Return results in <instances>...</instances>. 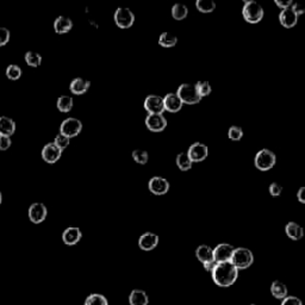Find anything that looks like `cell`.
I'll return each instance as SVG.
<instances>
[{"mask_svg": "<svg viewBox=\"0 0 305 305\" xmlns=\"http://www.w3.org/2000/svg\"><path fill=\"white\" fill-rule=\"evenodd\" d=\"M212 280L221 287L234 285L238 278V269L230 261L216 263L211 272Z\"/></svg>", "mask_w": 305, "mask_h": 305, "instance_id": "cell-1", "label": "cell"}, {"mask_svg": "<svg viewBox=\"0 0 305 305\" xmlns=\"http://www.w3.org/2000/svg\"><path fill=\"white\" fill-rule=\"evenodd\" d=\"M254 261V255L252 250H249L248 248H235L233 255H231L230 262L236 267L237 269H246L248 267L252 266Z\"/></svg>", "mask_w": 305, "mask_h": 305, "instance_id": "cell-2", "label": "cell"}, {"mask_svg": "<svg viewBox=\"0 0 305 305\" xmlns=\"http://www.w3.org/2000/svg\"><path fill=\"white\" fill-rule=\"evenodd\" d=\"M242 15L244 21L250 24H256L261 22L263 18V9L260 4H257L254 0H249L246 2L242 9Z\"/></svg>", "mask_w": 305, "mask_h": 305, "instance_id": "cell-3", "label": "cell"}, {"mask_svg": "<svg viewBox=\"0 0 305 305\" xmlns=\"http://www.w3.org/2000/svg\"><path fill=\"white\" fill-rule=\"evenodd\" d=\"M275 162V154L272 150H269V149H261L260 151H257L255 158H254V165H255V167L262 172L269 171L271 168L274 167Z\"/></svg>", "mask_w": 305, "mask_h": 305, "instance_id": "cell-4", "label": "cell"}, {"mask_svg": "<svg viewBox=\"0 0 305 305\" xmlns=\"http://www.w3.org/2000/svg\"><path fill=\"white\" fill-rule=\"evenodd\" d=\"M177 95L183 101V104L195 105L198 104L202 98L199 97L198 92L196 90V86L192 84H181L178 88Z\"/></svg>", "mask_w": 305, "mask_h": 305, "instance_id": "cell-5", "label": "cell"}, {"mask_svg": "<svg viewBox=\"0 0 305 305\" xmlns=\"http://www.w3.org/2000/svg\"><path fill=\"white\" fill-rule=\"evenodd\" d=\"M114 23L120 29H129L135 23V15L128 8H118L113 16Z\"/></svg>", "mask_w": 305, "mask_h": 305, "instance_id": "cell-6", "label": "cell"}, {"mask_svg": "<svg viewBox=\"0 0 305 305\" xmlns=\"http://www.w3.org/2000/svg\"><path fill=\"white\" fill-rule=\"evenodd\" d=\"M82 130V123L80 119L74 118V117H69L63 120L60 126V133L65 135L66 137L72 138L78 136Z\"/></svg>", "mask_w": 305, "mask_h": 305, "instance_id": "cell-7", "label": "cell"}, {"mask_svg": "<svg viewBox=\"0 0 305 305\" xmlns=\"http://www.w3.org/2000/svg\"><path fill=\"white\" fill-rule=\"evenodd\" d=\"M144 109L149 114H162L165 112V105L162 97L157 94L148 95L144 99Z\"/></svg>", "mask_w": 305, "mask_h": 305, "instance_id": "cell-8", "label": "cell"}, {"mask_svg": "<svg viewBox=\"0 0 305 305\" xmlns=\"http://www.w3.org/2000/svg\"><path fill=\"white\" fill-rule=\"evenodd\" d=\"M29 219L35 224L42 223L44 219L47 218L48 209L43 203H34L29 208Z\"/></svg>", "mask_w": 305, "mask_h": 305, "instance_id": "cell-9", "label": "cell"}, {"mask_svg": "<svg viewBox=\"0 0 305 305\" xmlns=\"http://www.w3.org/2000/svg\"><path fill=\"white\" fill-rule=\"evenodd\" d=\"M186 154L189 155V158L192 162H202L208 158L209 148L208 145L203 144V143L196 142L193 143V144H191V147L189 148Z\"/></svg>", "mask_w": 305, "mask_h": 305, "instance_id": "cell-10", "label": "cell"}, {"mask_svg": "<svg viewBox=\"0 0 305 305\" xmlns=\"http://www.w3.org/2000/svg\"><path fill=\"white\" fill-rule=\"evenodd\" d=\"M235 248L229 243H219L214 248V260L216 263L230 261Z\"/></svg>", "mask_w": 305, "mask_h": 305, "instance_id": "cell-11", "label": "cell"}, {"mask_svg": "<svg viewBox=\"0 0 305 305\" xmlns=\"http://www.w3.org/2000/svg\"><path fill=\"white\" fill-rule=\"evenodd\" d=\"M148 187L152 195L162 196L166 195L168 191H170V183H168L167 179H165L162 177H152L149 180Z\"/></svg>", "mask_w": 305, "mask_h": 305, "instance_id": "cell-12", "label": "cell"}, {"mask_svg": "<svg viewBox=\"0 0 305 305\" xmlns=\"http://www.w3.org/2000/svg\"><path fill=\"white\" fill-rule=\"evenodd\" d=\"M145 125L152 132H160L166 129L167 119L164 114H148L145 118Z\"/></svg>", "mask_w": 305, "mask_h": 305, "instance_id": "cell-13", "label": "cell"}, {"mask_svg": "<svg viewBox=\"0 0 305 305\" xmlns=\"http://www.w3.org/2000/svg\"><path fill=\"white\" fill-rule=\"evenodd\" d=\"M62 150H60L53 142L47 143L42 149V159L47 164H55L60 160Z\"/></svg>", "mask_w": 305, "mask_h": 305, "instance_id": "cell-14", "label": "cell"}, {"mask_svg": "<svg viewBox=\"0 0 305 305\" xmlns=\"http://www.w3.org/2000/svg\"><path fill=\"white\" fill-rule=\"evenodd\" d=\"M158 244L159 236L157 234L150 233V231L141 235L138 238V247L141 248L142 250H144V252H150V250L155 249Z\"/></svg>", "mask_w": 305, "mask_h": 305, "instance_id": "cell-15", "label": "cell"}, {"mask_svg": "<svg viewBox=\"0 0 305 305\" xmlns=\"http://www.w3.org/2000/svg\"><path fill=\"white\" fill-rule=\"evenodd\" d=\"M82 233L79 228L76 227H69L65 229L62 233V241L67 246H74L81 240Z\"/></svg>", "mask_w": 305, "mask_h": 305, "instance_id": "cell-16", "label": "cell"}, {"mask_svg": "<svg viewBox=\"0 0 305 305\" xmlns=\"http://www.w3.org/2000/svg\"><path fill=\"white\" fill-rule=\"evenodd\" d=\"M162 99H164L165 111H168V112H178L184 105L177 93H167Z\"/></svg>", "mask_w": 305, "mask_h": 305, "instance_id": "cell-17", "label": "cell"}, {"mask_svg": "<svg viewBox=\"0 0 305 305\" xmlns=\"http://www.w3.org/2000/svg\"><path fill=\"white\" fill-rule=\"evenodd\" d=\"M279 21H280V24L282 27L286 29H291L297 25L298 22V16L294 14L293 10L291 8L281 10L280 15H279Z\"/></svg>", "mask_w": 305, "mask_h": 305, "instance_id": "cell-18", "label": "cell"}, {"mask_svg": "<svg viewBox=\"0 0 305 305\" xmlns=\"http://www.w3.org/2000/svg\"><path fill=\"white\" fill-rule=\"evenodd\" d=\"M196 256L203 265H206V263L210 262H215L214 250H212V248L208 246V244H200L196 250Z\"/></svg>", "mask_w": 305, "mask_h": 305, "instance_id": "cell-19", "label": "cell"}, {"mask_svg": "<svg viewBox=\"0 0 305 305\" xmlns=\"http://www.w3.org/2000/svg\"><path fill=\"white\" fill-rule=\"evenodd\" d=\"M73 22L71 18L66 17V16H59L54 22V30L56 34H67L72 30Z\"/></svg>", "mask_w": 305, "mask_h": 305, "instance_id": "cell-20", "label": "cell"}, {"mask_svg": "<svg viewBox=\"0 0 305 305\" xmlns=\"http://www.w3.org/2000/svg\"><path fill=\"white\" fill-rule=\"evenodd\" d=\"M16 131V122L10 117L0 116V136L11 137Z\"/></svg>", "mask_w": 305, "mask_h": 305, "instance_id": "cell-21", "label": "cell"}, {"mask_svg": "<svg viewBox=\"0 0 305 305\" xmlns=\"http://www.w3.org/2000/svg\"><path fill=\"white\" fill-rule=\"evenodd\" d=\"M90 86L91 82L88 80H85V79L82 78H76L71 82V85H69V90H71L73 94L81 95L90 90Z\"/></svg>", "mask_w": 305, "mask_h": 305, "instance_id": "cell-22", "label": "cell"}, {"mask_svg": "<svg viewBox=\"0 0 305 305\" xmlns=\"http://www.w3.org/2000/svg\"><path fill=\"white\" fill-rule=\"evenodd\" d=\"M285 233L291 240L298 241L304 236V229L295 222H288L285 227Z\"/></svg>", "mask_w": 305, "mask_h": 305, "instance_id": "cell-23", "label": "cell"}, {"mask_svg": "<svg viewBox=\"0 0 305 305\" xmlns=\"http://www.w3.org/2000/svg\"><path fill=\"white\" fill-rule=\"evenodd\" d=\"M149 297L143 290H132L129 295L130 305H148Z\"/></svg>", "mask_w": 305, "mask_h": 305, "instance_id": "cell-24", "label": "cell"}, {"mask_svg": "<svg viewBox=\"0 0 305 305\" xmlns=\"http://www.w3.org/2000/svg\"><path fill=\"white\" fill-rule=\"evenodd\" d=\"M287 287L284 282L275 280L272 282L271 285V293L276 299H284L285 297H287Z\"/></svg>", "mask_w": 305, "mask_h": 305, "instance_id": "cell-25", "label": "cell"}, {"mask_svg": "<svg viewBox=\"0 0 305 305\" xmlns=\"http://www.w3.org/2000/svg\"><path fill=\"white\" fill-rule=\"evenodd\" d=\"M73 105H74V101L69 95H61L56 101L57 109L61 112H69L73 109Z\"/></svg>", "mask_w": 305, "mask_h": 305, "instance_id": "cell-26", "label": "cell"}, {"mask_svg": "<svg viewBox=\"0 0 305 305\" xmlns=\"http://www.w3.org/2000/svg\"><path fill=\"white\" fill-rule=\"evenodd\" d=\"M187 15H189V9L186 5L178 3L172 8V17L176 21H183L187 17Z\"/></svg>", "mask_w": 305, "mask_h": 305, "instance_id": "cell-27", "label": "cell"}, {"mask_svg": "<svg viewBox=\"0 0 305 305\" xmlns=\"http://www.w3.org/2000/svg\"><path fill=\"white\" fill-rule=\"evenodd\" d=\"M176 162H177L178 168L184 172L190 171L191 168H192V165H193V162L191 161V159L189 158V155H187L186 152H180V154H178Z\"/></svg>", "mask_w": 305, "mask_h": 305, "instance_id": "cell-28", "label": "cell"}, {"mask_svg": "<svg viewBox=\"0 0 305 305\" xmlns=\"http://www.w3.org/2000/svg\"><path fill=\"white\" fill-rule=\"evenodd\" d=\"M178 42V38L176 35L171 33H164L159 37V44L164 48H172L174 47Z\"/></svg>", "mask_w": 305, "mask_h": 305, "instance_id": "cell-29", "label": "cell"}, {"mask_svg": "<svg viewBox=\"0 0 305 305\" xmlns=\"http://www.w3.org/2000/svg\"><path fill=\"white\" fill-rule=\"evenodd\" d=\"M196 6L202 14H211L216 10V4L212 0H197Z\"/></svg>", "mask_w": 305, "mask_h": 305, "instance_id": "cell-30", "label": "cell"}, {"mask_svg": "<svg viewBox=\"0 0 305 305\" xmlns=\"http://www.w3.org/2000/svg\"><path fill=\"white\" fill-rule=\"evenodd\" d=\"M84 305H109L107 298L100 293H92L85 299Z\"/></svg>", "mask_w": 305, "mask_h": 305, "instance_id": "cell-31", "label": "cell"}, {"mask_svg": "<svg viewBox=\"0 0 305 305\" xmlns=\"http://www.w3.org/2000/svg\"><path fill=\"white\" fill-rule=\"evenodd\" d=\"M25 62H27L28 66L37 68L42 63V56L36 52H28L25 54Z\"/></svg>", "mask_w": 305, "mask_h": 305, "instance_id": "cell-32", "label": "cell"}, {"mask_svg": "<svg viewBox=\"0 0 305 305\" xmlns=\"http://www.w3.org/2000/svg\"><path fill=\"white\" fill-rule=\"evenodd\" d=\"M5 74L10 80H18L22 76V68L18 65H9L6 67Z\"/></svg>", "mask_w": 305, "mask_h": 305, "instance_id": "cell-33", "label": "cell"}, {"mask_svg": "<svg viewBox=\"0 0 305 305\" xmlns=\"http://www.w3.org/2000/svg\"><path fill=\"white\" fill-rule=\"evenodd\" d=\"M195 86L200 98L208 97V95H210V93L212 92L211 85H210V82L208 81H198Z\"/></svg>", "mask_w": 305, "mask_h": 305, "instance_id": "cell-34", "label": "cell"}, {"mask_svg": "<svg viewBox=\"0 0 305 305\" xmlns=\"http://www.w3.org/2000/svg\"><path fill=\"white\" fill-rule=\"evenodd\" d=\"M132 159L133 161L137 162L138 165H145L148 162L149 155L148 152L145 150H143V149H135V150L132 151Z\"/></svg>", "mask_w": 305, "mask_h": 305, "instance_id": "cell-35", "label": "cell"}, {"mask_svg": "<svg viewBox=\"0 0 305 305\" xmlns=\"http://www.w3.org/2000/svg\"><path fill=\"white\" fill-rule=\"evenodd\" d=\"M228 137L230 139H233V141H240V139L243 137L242 128H240V126H237V125L230 126L228 130Z\"/></svg>", "mask_w": 305, "mask_h": 305, "instance_id": "cell-36", "label": "cell"}, {"mask_svg": "<svg viewBox=\"0 0 305 305\" xmlns=\"http://www.w3.org/2000/svg\"><path fill=\"white\" fill-rule=\"evenodd\" d=\"M69 142H71V138L66 137V136L62 135V133H59V135L55 137V139H54L53 143L60 149V150H63V149H66L67 147H68Z\"/></svg>", "mask_w": 305, "mask_h": 305, "instance_id": "cell-37", "label": "cell"}, {"mask_svg": "<svg viewBox=\"0 0 305 305\" xmlns=\"http://www.w3.org/2000/svg\"><path fill=\"white\" fill-rule=\"evenodd\" d=\"M10 41V31L6 28H0V47H4Z\"/></svg>", "mask_w": 305, "mask_h": 305, "instance_id": "cell-38", "label": "cell"}, {"mask_svg": "<svg viewBox=\"0 0 305 305\" xmlns=\"http://www.w3.org/2000/svg\"><path fill=\"white\" fill-rule=\"evenodd\" d=\"M280 305H303L301 300L298 297H294V295H287L282 299Z\"/></svg>", "mask_w": 305, "mask_h": 305, "instance_id": "cell-39", "label": "cell"}, {"mask_svg": "<svg viewBox=\"0 0 305 305\" xmlns=\"http://www.w3.org/2000/svg\"><path fill=\"white\" fill-rule=\"evenodd\" d=\"M268 191L273 197H278V196L281 195L282 186L279 185V184H276V183H273V184H271V185H269Z\"/></svg>", "mask_w": 305, "mask_h": 305, "instance_id": "cell-40", "label": "cell"}, {"mask_svg": "<svg viewBox=\"0 0 305 305\" xmlns=\"http://www.w3.org/2000/svg\"><path fill=\"white\" fill-rule=\"evenodd\" d=\"M12 141L11 137H6V136H0V150H8L11 147Z\"/></svg>", "mask_w": 305, "mask_h": 305, "instance_id": "cell-41", "label": "cell"}, {"mask_svg": "<svg viewBox=\"0 0 305 305\" xmlns=\"http://www.w3.org/2000/svg\"><path fill=\"white\" fill-rule=\"evenodd\" d=\"M274 3H275V5L278 6V8H280L281 10H285V9L291 8L292 3H293V2H291V0H275Z\"/></svg>", "mask_w": 305, "mask_h": 305, "instance_id": "cell-42", "label": "cell"}, {"mask_svg": "<svg viewBox=\"0 0 305 305\" xmlns=\"http://www.w3.org/2000/svg\"><path fill=\"white\" fill-rule=\"evenodd\" d=\"M291 9L293 10V12L297 16L304 14V8H303V6H300L299 4H297V3H292Z\"/></svg>", "mask_w": 305, "mask_h": 305, "instance_id": "cell-43", "label": "cell"}, {"mask_svg": "<svg viewBox=\"0 0 305 305\" xmlns=\"http://www.w3.org/2000/svg\"><path fill=\"white\" fill-rule=\"evenodd\" d=\"M297 198L301 203V204H304L305 203V187H300L299 191H298V193H297Z\"/></svg>", "mask_w": 305, "mask_h": 305, "instance_id": "cell-44", "label": "cell"}, {"mask_svg": "<svg viewBox=\"0 0 305 305\" xmlns=\"http://www.w3.org/2000/svg\"><path fill=\"white\" fill-rule=\"evenodd\" d=\"M215 265H216V262H210V263H206V265H203V266H204V268H205L206 272L211 273L212 269H214Z\"/></svg>", "mask_w": 305, "mask_h": 305, "instance_id": "cell-45", "label": "cell"}, {"mask_svg": "<svg viewBox=\"0 0 305 305\" xmlns=\"http://www.w3.org/2000/svg\"><path fill=\"white\" fill-rule=\"evenodd\" d=\"M2 202H3V195L2 192H0V205H2Z\"/></svg>", "mask_w": 305, "mask_h": 305, "instance_id": "cell-46", "label": "cell"}, {"mask_svg": "<svg viewBox=\"0 0 305 305\" xmlns=\"http://www.w3.org/2000/svg\"><path fill=\"white\" fill-rule=\"evenodd\" d=\"M250 305H256V304H250Z\"/></svg>", "mask_w": 305, "mask_h": 305, "instance_id": "cell-47", "label": "cell"}]
</instances>
